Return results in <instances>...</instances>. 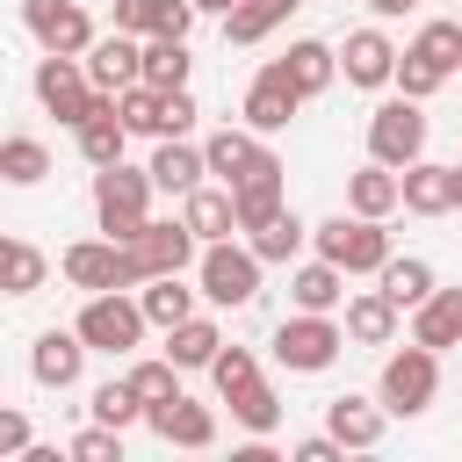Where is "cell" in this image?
<instances>
[{
    "instance_id": "1",
    "label": "cell",
    "mask_w": 462,
    "mask_h": 462,
    "mask_svg": "<svg viewBox=\"0 0 462 462\" xmlns=\"http://www.w3.org/2000/svg\"><path fill=\"white\" fill-rule=\"evenodd\" d=\"M310 245H318V260H332L339 274H375L383 260H390V231H383V217H325L318 231H310Z\"/></svg>"
},
{
    "instance_id": "2",
    "label": "cell",
    "mask_w": 462,
    "mask_h": 462,
    "mask_svg": "<svg viewBox=\"0 0 462 462\" xmlns=\"http://www.w3.org/2000/svg\"><path fill=\"white\" fill-rule=\"evenodd\" d=\"M274 361L289 368V375H325L332 361H339V346H346V332L332 325V310H296V318H282L274 325Z\"/></svg>"
},
{
    "instance_id": "3",
    "label": "cell",
    "mask_w": 462,
    "mask_h": 462,
    "mask_svg": "<svg viewBox=\"0 0 462 462\" xmlns=\"http://www.w3.org/2000/svg\"><path fill=\"white\" fill-rule=\"evenodd\" d=\"M433 390H440V354L433 346H397L390 361H383V383H375V404L390 411V419H419L426 404H433Z\"/></svg>"
},
{
    "instance_id": "4",
    "label": "cell",
    "mask_w": 462,
    "mask_h": 462,
    "mask_svg": "<svg viewBox=\"0 0 462 462\" xmlns=\"http://www.w3.org/2000/svg\"><path fill=\"white\" fill-rule=\"evenodd\" d=\"M195 274H202V303H217V310H245L253 296H260V260H253V245H231V238H209L202 245V260H195Z\"/></svg>"
},
{
    "instance_id": "5",
    "label": "cell",
    "mask_w": 462,
    "mask_h": 462,
    "mask_svg": "<svg viewBox=\"0 0 462 462\" xmlns=\"http://www.w3.org/2000/svg\"><path fill=\"white\" fill-rule=\"evenodd\" d=\"M94 217H101V231L123 245L144 217H152V173H137V166H94Z\"/></svg>"
},
{
    "instance_id": "6",
    "label": "cell",
    "mask_w": 462,
    "mask_h": 462,
    "mask_svg": "<svg viewBox=\"0 0 462 462\" xmlns=\"http://www.w3.org/2000/svg\"><path fill=\"white\" fill-rule=\"evenodd\" d=\"M36 101H43V116H58L65 130H79L108 94H94V87H87V65H79V58L43 51V58H36Z\"/></svg>"
},
{
    "instance_id": "7",
    "label": "cell",
    "mask_w": 462,
    "mask_h": 462,
    "mask_svg": "<svg viewBox=\"0 0 462 462\" xmlns=\"http://www.w3.org/2000/svg\"><path fill=\"white\" fill-rule=\"evenodd\" d=\"M72 332L87 339V354H130V346H144V310H137V296L101 289V296H87Z\"/></svg>"
},
{
    "instance_id": "8",
    "label": "cell",
    "mask_w": 462,
    "mask_h": 462,
    "mask_svg": "<svg viewBox=\"0 0 462 462\" xmlns=\"http://www.w3.org/2000/svg\"><path fill=\"white\" fill-rule=\"evenodd\" d=\"M419 152H426V116H419V101H411V94L383 101V108L368 116V159H375V166H411Z\"/></svg>"
},
{
    "instance_id": "9",
    "label": "cell",
    "mask_w": 462,
    "mask_h": 462,
    "mask_svg": "<svg viewBox=\"0 0 462 462\" xmlns=\"http://www.w3.org/2000/svg\"><path fill=\"white\" fill-rule=\"evenodd\" d=\"M22 29L36 36V51H58V58H79L94 43V14L79 0H22Z\"/></svg>"
},
{
    "instance_id": "10",
    "label": "cell",
    "mask_w": 462,
    "mask_h": 462,
    "mask_svg": "<svg viewBox=\"0 0 462 462\" xmlns=\"http://www.w3.org/2000/svg\"><path fill=\"white\" fill-rule=\"evenodd\" d=\"M123 253H130L137 282H152V274H180V267L195 260V231H188V224H159V217H144V224L123 238Z\"/></svg>"
},
{
    "instance_id": "11",
    "label": "cell",
    "mask_w": 462,
    "mask_h": 462,
    "mask_svg": "<svg viewBox=\"0 0 462 462\" xmlns=\"http://www.w3.org/2000/svg\"><path fill=\"white\" fill-rule=\"evenodd\" d=\"M65 282L72 289H87V296H101V289H137V267H130V253L116 245V238H79V245H65Z\"/></svg>"
},
{
    "instance_id": "12",
    "label": "cell",
    "mask_w": 462,
    "mask_h": 462,
    "mask_svg": "<svg viewBox=\"0 0 462 462\" xmlns=\"http://www.w3.org/2000/svg\"><path fill=\"white\" fill-rule=\"evenodd\" d=\"M79 65H87V87H94V94H123L130 79H144V36L108 29V36H94V43L79 51Z\"/></svg>"
},
{
    "instance_id": "13",
    "label": "cell",
    "mask_w": 462,
    "mask_h": 462,
    "mask_svg": "<svg viewBox=\"0 0 462 462\" xmlns=\"http://www.w3.org/2000/svg\"><path fill=\"white\" fill-rule=\"evenodd\" d=\"M202 173H217L224 188H238V180H253V173H282V159H274L267 137H253V130H217V137L202 144Z\"/></svg>"
},
{
    "instance_id": "14",
    "label": "cell",
    "mask_w": 462,
    "mask_h": 462,
    "mask_svg": "<svg viewBox=\"0 0 462 462\" xmlns=\"http://www.w3.org/2000/svg\"><path fill=\"white\" fill-rule=\"evenodd\" d=\"M144 426L166 440V448H209L217 440V411L209 404H195V397H159V404H144Z\"/></svg>"
},
{
    "instance_id": "15",
    "label": "cell",
    "mask_w": 462,
    "mask_h": 462,
    "mask_svg": "<svg viewBox=\"0 0 462 462\" xmlns=\"http://www.w3.org/2000/svg\"><path fill=\"white\" fill-rule=\"evenodd\" d=\"M296 108H303V94L282 79V65H260V79L245 87V130L253 137H274V130L296 123Z\"/></svg>"
},
{
    "instance_id": "16",
    "label": "cell",
    "mask_w": 462,
    "mask_h": 462,
    "mask_svg": "<svg viewBox=\"0 0 462 462\" xmlns=\"http://www.w3.org/2000/svg\"><path fill=\"white\" fill-rule=\"evenodd\" d=\"M397 209L411 217H448L455 209V166H433L426 152L411 166H397Z\"/></svg>"
},
{
    "instance_id": "17",
    "label": "cell",
    "mask_w": 462,
    "mask_h": 462,
    "mask_svg": "<svg viewBox=\"0 0 462 462\" xmlns=\"http://www.w3.org/2000/svg\"><path fill=\"white\" fill-rule=\"evenodd\" d=\"M79 368H87V339L79 332H36V346H29V375L43 383V390H72L79 383Z\"/></svg>"
},
{
    "instance_id": "18",
    "label": "cell",
    "mask_w": 462,
    "mask_h": 462,
    "mask_svg": "<svg viewBox=\"0 0 462 462\" xmlns=\"http://www.w3.org/2000/svg\"><path fill=\"white\" fill-rule=\"evenodd\" d=\"M411 339L433 346V354L462 346V289H440V282H433V289L411 303Z\"/></svg>"
},
{
    "instance_id": "19",
    "label": "cell",
    "mask_w": 462,
    "mask_h": 462,
    "mask_svg": "<svg viewBox=\"0 0 462 462\" xmlns=\"http://www.w3.org/2000/svg\"><path fill=\"white\" fill-rule=\"evenodd\" d=\"M274 65H282V79H289L303 101H310V94H325V87L339 79V51H332V43H318V36H296Z\"/></svg>"
},
{
    "instance_id": "20",
    "label": "cell",
    "mask_w": 462,
    "mask_h": 462,
    "mask_svg": "<svg viewBox=\"0 0 462 462\" xmlns=\"http://www.w3.org/2000/svg\"><path fill=\"white\" fill-rule=\"evenodd\" d=\"M383 426H390V411H383L375 397H354V390H346V397L325 404V433H332L339 448H375Z\"/></svg>"
},
{
    "instance_id": "21",
    "label": "cell",
    "mask_w": 462,
    "mask_h": 462,
    "mask_svg": "<svg viewBox=\"0 0 462 462\" xmlns=\"http://www.w3.org/2000/svg\"><path fill=\"white\" fill-rule=\"evenodd\" d=\"M390 65H397V43H390L383 29H354L346 51H339L346 87H390Z\"/></svg>"
},
{
    "instance_id": "22",
    "label": "cell",
    "mask_w": 462,
    "mask_h": 462,
    "mask_svg": "<svg viewBox=\"0 0 462 462\" xmlns=\"http://www.w3.org/2000/svg\"><path fill=\"white\" fill-rule=\"evenodd\" d=\"M116 29L123 36H188L195 7L188 0H116Z\"/></svg>"
},
{
    "instance_id": "23",
    "label": "cell",
    "mask_w": 462,
    "mask_h": 462,
    "mask_svg": "<svg viewBox=\"0 0 462 462\" xmlns=\"http://www.w3.org/2000/svg\"><path fill=\"white\" fill-rule=\"evenodd\" d=\"M303 238H310V224L282 202L267 224H253V238H245V245H253V260H260V267H289V260L303 253Z\"/></svg>"
},
{
    "instance_id": "24",
    "label": "cell",
    "mask_w": 462,
    "mask_h": 462,
    "mask_svg": "<svg viewBox=\"0 0 462 462\" xmlns=\"http://www.w3.org/2000/svg\"><path fill=\"white\" fill-rule=\"evenodd\" d=\"M354 346H390L397 339V303L383 296V289H361V296H346V325H339Z\"/></svg>"
},
{
    "instance_id": "25",
    "label": "cell",
    "mask_w": 462,
    "mask_h": 462,
    "mask_svg": "<svg viewBox=\"0 0 462 462\" xmlns=\"http://www.w3.org/2000/svg\"><path fill=\"white\" fill-rule=\"evenodd\" d=\"M303 0H231L224 7V43H267Z\"/></svg>"
},
{
    "instance_id": "26",
    "label": "cell",
    "mask_w": 462,
    "mask_h": 462,
    "mask_svg": "<svg viewBox=\"0 0 462 462\" xmlns=\"http://www.w3.org/2000/svg\"><path fill=\"white\" fill-rule=\"evenodd\" d=\"M152 188H166V195H188V188H202V144H188V137H159V152H152Z\"/></svg>"
},
{
    "instance_id": "27",
    "label": "cell",
    "mask_w": 462,
    "mask_h": 462,
    "mask_svg": "<svg viewBox=\"0 0 462 462\" xmlns=\"http://www.w3.org/2000/svg\"><path fill=\"white\" fill-rule=\"evenodd\" d=\"M180 224L195 231V245L231 238V231H238V217H231V188H188V195H180Z\"/></svg>"
},
{
    "instance_id": "28",
    "label": "cell",
    "mask_w": 462,
    "mask_h": 462,
    "mask_svg": "<svg viewBox=\"0 0 462 462\" xmlns=\"http://www.w3.org/2000/svg\"><path fill=\"white\" fill-rule=\"evenodd\" d=\"M43 282H51L43 245H29V238H7V231H0V296H36Z\"/></svg>"
},
{
    "instance_id": "29",
    "label": "cell",
    "mask_w": 462,
    "mask_h": 462,
    "mask_svg": "<svg viewBox=\"0 0 462 462\" xmlns=\"http://www.w3.org/2000/svg\"><path fill=\"white\" fill-rule=\"evenodd\" d=\"M72 137H79V159H87V166H116V159H123V144H130V130H123V116H116V94H108V101L72 130Z\"/></svg>"
},
{
    "instance_id": "30",
    "label": "cell",
    "mask_w": 462,
    "mask_h": 462,
    "mask_svg": "<svg viewBox=\"0 0 462 462\" xmlns=\"http://www.w3.org/2000/svg\"><path fill=\"white\" fill-rule=\"evenodd\" d=\"M217 346H224V332H217V318H202V310H188L180 325H166V361H173V368H209Z\"/></svg>"
},
{
    "instance_id": "31",
    "label": "cell",
    "mask_w": 462,
    "mask_h": 462,
    "mask_svg": "<svg viewBox=\"0 0 462 462\" xmlns=\"http://www.w3.org/2000/svg\"><path fill=\"white\" fill-rule=\"evenodd\" d=\"M289 296H296V310H339L346 303V274L332 260H310V267L289 274Z\"/></svg>"
},
{
    "instance_id": "32",
    "label": "cell",
    "mask_w": 462,
    "mask_h": 462,
    "mask_svg": "<svg viewBox=\"0 0 462 462\" xmlns=\"http://www.w3.org/2000/svg\"><path fill=\"white\" fill-rule=\"evenodd\" d=\"M137 310H144V325L166 332L195 310V289H180V274H152V282H137Z\"/></svg>"
},
{
    "instance_id": "33",
    "label": "cell",
    "mask_w": 462,
    "mask_h": 462,
    "mask_svg": "<svg viewBox=\"0 0 462 462\" xmlns=\"http://www.w3.org/2000/svg\"><path fill=\"white\" fill-rule=\"evenodd\" d=\"M188 36H144V87H159V94H173V87H188Z\"/></svg>"
},
{
    "instance_id": "34",
    "label": "cell",
    "mask_w": 462,
    "mask_h": 462,
    "mask_svg": "<svg viewBox=\"0 0 462 462\" xmlns=\"http://www.w3.org/2000/svg\"><path fill=\"white\" fill-rule=\"evenodd\" d=\"M346 209H354V217H390V209H397V166H375V159H368V166L346 180Z\"/></svg>"
},
{
    "instance_id": "35",
    "label": "cell",
    "mask_w": 462,
    "mask_h": 462,
    "mask_svg": "<svg viewBox=\"0 0 462 462\" xmlns=\"http://www.w3.org/2000/svg\"><path fill=\"white\" fill-rule=\"evenodd\" d=\"M0 180H7V188L51 180V144H43V137H0Z\"/></svg>"
},
{
    "instance_id": "36",
    "label": "cell",
    "mask_w": 462,
    "mask_h": 462,
    "mask_svg": "<svg viewBox=\"0 0 462 462\" xmlns=\"http://www.w3.org/2000/svg\"><path fill=\"white\" fill-rule=\"evenodd\" d=\"M375 282H383V296H390V303H397V310H411V303H419V296H426V289H433V267H426V260H419V253H404V260H397V253H390V260H383V267H375Z\"/></svg>"
},
{
    "instance_id": "37",
    "label": "cell",
    "mask_w": 462,
    "mask_h": 462,
    "mask_svg": "<svg viewBox=\"0 0 462 462\" xmlns=\"http://www.w3.org/2000/svg\"><path fill=\"white\" fill-rule=\"evenodd\" d=\"M274 209H282V173H253V180H238V188H231V217H238V231L267 224Z\"/></svg>"
},
{
    "instance_id": "38",
    "label": "cell",
    "mask_w": 462,
    "mask_h": 462,
    "mask_svg": "<svg viewBox=\"0 0 462 462\" xmlns=\"http://www.w3.org/2000/svg\"><path fill=\"white\" fill-rule=\"evenodd\" d=\"M224 404H231V419H238L245 433H274V426H282V397H274L260 375H253V383H238Z\"/></svg>"
},
{
    "instance_id": "39",
    "label": "cell",
    "mask_w": 462,
    "mask_h": 462,
    "mask_svg": "<svg viewBox=\"0 0 462 462\" xmlns=\"http://www.w3.org/2000/svg\"><path fill=\"white\" fill-rule=\"evenodd\" d=\"M159 108H166V94H159V87H144V79H130V87L116 94V116H123V130H130V137H159Z\"/></svg>"
},
{
    "instance_id": "40",
    "label": "cell",
    "mask_w": 462,
    "mask_h": 462,
    "mask_svg": "<svg viewBox=\"0 0 462 462\" xmlns=\"http://www.w3.org/2000/svg\"><path fill=\"white\" fill-rule=\"evenodd\" d=\"M411 58H426V65L448 79V72L462 65V22H426V29L411 36Z\"/></svg>"
},
{
    "instance_id": "41",
    "label": "cell",
    "mask_w": 462,
    "mask_h": 462,
    "mask_svg": "<svg viewBox=\"0 0 462 462\" xmlns=\"http://www.w3.org/2000/svg\"><path fill=\"white\" fill-rule=\"evenodd\" d=\"M87 411H94V419H101V426H116V433H123V426H137V419H144V404H137V390H130V383H101V390H94V404H87Z\"/></svg>"
},
{
    "instance_id": "42",
    "label": "cell",
    "mask_w": 462,
    "mask_h": 462,
    "mask_svg": "<svg viewBox=\"0 0 462 462\" xmlns=\"http://www.w3.org/2000/svg\"><path fill=\"white\" fill-rule=\"evenodd\" d=\"M123 383L137 390V404H159V397H173V390H180V368H173V361L159 354V361H137V368H130Z\"/></svg>"
},
{
    "instance_id": "43",
    "label": "cell",
    "mask_w": 462,
    "mask_h": 462,
    "mask_svg": "<svg viewBox=\"0 0 462 462\" xmlns=\"http://www.w3.org/2000/svg\"><path fill=\"white\" fill-rule=\"evenodd\" d=\"M209 375H217V397H231L238 383L260 375V361H253V346H217V354H209Z\"/></svg>"
},
{
    "instance_id": "44",
    "label": "cell",
    "mask_w": 462,
    "mask_h": 462,
    "mask_svg": "<svg viewBox=\"0 0 462 462\" xmlns=\"http://www.w3.org/2000/svg\"><path fill=\"white\" fill-rule=\"evenodd\" d=\"M65 455H72V462H123V433L94 419L87 433H72V448H65Z\"/></svg>"
},
{
    "instance_id": "45",
    "label": "cell",
    "mask_w": 462,
    "mask_h": 462,
    "mask_svg": "<svg viewBox=\"0 0 462 462\" xmlns=\"http://www.w3.org/2000/svg\"><path fill=\"white\" fill-rule=\"evenodd\" d=\"M195 130V94L188 87H173L166 94V108H159V137H188Z\"/></svg>"
},
{
    "instance_id": "46",
    "label": "cell",
    "mask_w": 462,
    "mask_h": 462,
    "mask_svg": "<svg viewBox=\"0 0 462 462\" xmlns=\"http://www.w3.org/2000/svg\"><path fill=\"white\" fill-rule=\"evenodd\" d=\"M36 440V426H29V411H14V404H0V455H22Z\"/></svg>"
},
{
    "instance_id": "47",
    "label": "cell",
    "mask_w": 462,
    "mask_h": 462,
    "mask_svg": "<svg viewBox=\"0 0 462 462\" xmlns=\"http://www.w3.org/2000/svg\"><path fill=\"white\" fill-rule=\"evenodd\" d=\"M289 455H296V462H339V455H346V448H339V440H332V433H310V440H296V448H289Z\"/></svg>"
},
{
    "instance_id": "48",
    "label": "cell",
    "mask_w": 462,
    "mask_h": 462,
    "mask_svg": "<svg viewBox=\"0 0 462 462\" xmlns=\"http://www.w3.org/2000/svg\"><path fill=\"white\" fill-rule=\"evenodd\" d=\"M361 7H368V14H383V22H390V14H404V7H411V0H361Z\"/></svg>"
},
{
    "instance_id": "49",
    "label": "cell",
    "mask_w": 462,
    "mask_h": 462,
    "mask_svg": "<svg viewBox=\"0 0 462 462\" xmlns=\"http://www.w3.org/2000/svg\"><path fill=\"white\" fill-rule=\"evenodd\" d=\"M188 7H195V14H224L231 0H188Z\"/></svg>"
},
{
    "instance_id": "50",
    "label": "cell",
    "mask_w": 462,
    "mask_h": 462,
    "mask_svg": "<svg viewBox=\"0 0 462 462\" xmlns=\"http://www.w3.org/2000/svg\"><path fill=\"white\" fill-rule=\"evenodd\" d=\"M455 209H462V166H455Z\"/></svg>"
}]
</instances>
